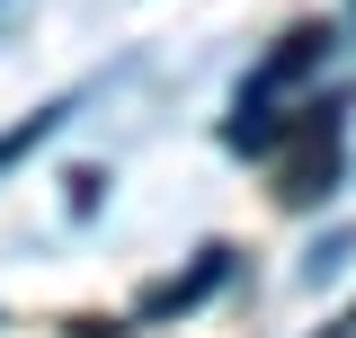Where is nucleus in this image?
<instances>
[{
	"instance_id": "1",
	"label": "nucleus",
	"mask_w": 356,
	"mask_h": 338,
	"mask_svg": "<svg viewBox=\"0 0 356 338\" xmlns=\"http://www.w3.org/2000/svg\"><path fill=\"white\" fill-rule=\"evenodd\" d=\"M330 45H339V27H294V36L250 72V89H241V107H232L222 143H232V152H276L285 134L303 125V107H312V98H303V107H276V98H285V89H303L312 72L330 63Z\"/></svg>"
},
{
	"instance_id": "2",
	"label": "nucleus",
	"mask_w": 356,
	"mask_h": 338,
	"mask_svg": "<svg viewBox=\"0 0 356 338\" xmlns=\"http://www.w3.org/2000/svg\"><path fill=\"white\" fill-rule=\"evenodd\" d=\"M285 143H294V152L276 161V196H285V205H321V196H330V178H339V107H321V98H312L303 125L285 134Z\"/></svg>"
},
{
	"instance_id": "3",
	"label": "nucleus",
	"mask_w": 356,
	"mask_h": 338,
	"mask_svg": "<svg viewBox=\"0 0 356 338\" xmlns=\"http://www.w3.org/2000/svg\"><path fill=\"white\" fill-rule=\"evenodd\" d=\"M222 276H232V250H205L187 276H161V285H143V294H134V321H178V312H196V303L214 294Z\"/></svg>"
},
{
	"instance_id": "4",
	"label": "nucleus",
	"mask_w": 356,
	"mask_h": 338,
	"mask_svg": "<svg viewBox=\"0 0 356 338\" xmlns=\"http://www.w3.org/2000/svg\"><path fill=\"white\" fill-rule=\"evenodd\" d=\"M63 116H72V98H54V107H36V116H18V125L0 134V178H9V169L27 161L36 143H54V134H63Z\"/></svg>"
}]
</instances>
